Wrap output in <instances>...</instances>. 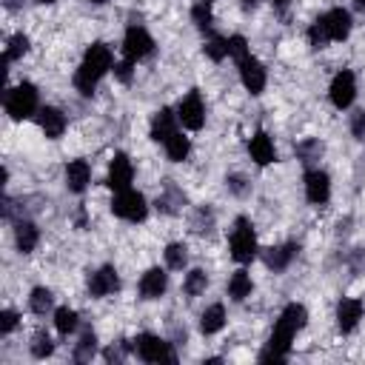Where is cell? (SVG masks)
<instances>
[{
  "mask_svg": "<svg viewBox=\"0 0 365 365\" xmlns=\"http://www.w3.org/2000/svg\"><path fill=\"white\" fill-rule=\"evenodd\" d=\"M37 123H40V131L48 137V140H57L63 131H66V114L54 106H43L37 111Z\"/></svg>",
  "mask_w": 365,
  "mask_h": 365,
  "instance_id": "cell-16",
  "label": "cell"
},
{
  "mask_svg": "<svg viewBox=\"0 0 365 365\" xmlns=\"http://www.w3.org/2000/svg\"><path fill=\"white\" fill-rule=\"evenodd\" d=\"M240 80H242V86L251 91V94H262V88H265V66L257 60V57H242L240 63Z\"/></svg>",
  "mask_w": 365,
  "mask_h": 365,
  "instance_id": "cell-11",
  "label": "cell"
},
{
  "mask_svg": "<svg viewBox=\"0 0 365 365\" xmlns=\"http://www.w3.org/2000/svg\"><path fill=\"white\" fill-rule=\"evenodd\" d=\"M111 211H114V217H120V220L140 222V220H145L148 205H145V197H143L140 191L125 188V191H117V197L111 200Z\"/></svg>",
  "mask_w": 365,
  "mask_h": 365,
  "instance_id": "cell-5",
  "label": "cell"
},
{
  "mask_svg": "<svg viewBox=\"0 0 365 365\" xmlns=\"http://www.w3.org/2000/svg\"><path fill=\"white\" fill-rule=\"evenodd\" d=\"M88 182H91V165L86 160H71L66 165V185H68V191L80 194V191H86Z\"/></svg>",
  "mask_w": 365,
  "mask_h": 365,
  "instance_id": "cell-19",
  "label": "cell"
},
{
  "mask_svg": "<svg viewBox=\"0 0 365 365\" xmlns=\"http://www.w3.org/2000/svg\"><path fill=\"white\" fill-rule=\"evenodd\" d=\"M297 251H299L297 242H285V245L268 248V251L262 254V259H265V265H268L271 271H285V268L291 265V259L297 257Z\"/></svg>",
  "mask_w": 365,
  "mask_h": 365,
  "instance_id": "cell-21",
  "label": "cell"
},
{
  "mask_svg": "<svg viewBox=\"0 0 365 365\" xmlns=\"http://www.w3.org/2000/svg\"><path fill=\"white\" fill-rule=\"evenodd\" d=\"M77 311L74 308H57L54 311V328H57V334H63V336H68V334H74L77 331Z\"/></svg>",
  "mask_w": 365,
  "mask_h": 365,
  "instance_id": "cell-26",
  "label": "cell"
},
{
  "mask_svg": "<svg viewBox=\"0 0 365 365\" xmlns=\"http://www.w3.org/2000/svg\"><path fill=\"white\" fill-rule=\"evenodd\" d=\"M251 291H254L251 277H248L245 271H234V274H231V279H228V297L240 302V299L251 297Z\"/></svg>",
  "mask_w": 365,
  "mask_h": 365,
  "instance_id": "cell-25",
  "label": "cell"
},
{
  "mask_svg": "<svg viewBox=\"0 0 365 365\" xmlns=\"http://www.w3.org/2000/svg\"><path fill=\"white\" fill-rule=\"evenodd\" d=\"M305 319H308V311L302 305H297V302L285 305L282 314H279V319H277V325H274V331H271V336H268V348L259 354V359L262 362H271V359L274 362H282L288 356L291 339L297 336V331L305 328Z\"/></svg>",
  "mask_w": 365,
  "mask_h": 365,
  "instance_id": "cell-1",
  "label": "cell"
},
{
  "mask_svg": "<svg viewBox=\"0 0 365 365\" xmlns=\"http://www.w3.org/2000/svg\"><path fill=\"white\" fill-rule=\"evenodd\" d=\"M291 0H271V6H277V9H285Z\"/></svg>",
  "mask_w": 365,
  "mask_h": 365,
  "instance_id": "cell-44",
  "label": "cell"
},
{
  "mask_svg": "<svg viewBox=\"0 0 365 365\" xmlns=\"http://www.w3.org/2000/svg\"><path fill=\"white\" fill-rule=\"evenodd\" d=\"M305 197H308L314 205L328 202V197H331V177H328L322 168H311V171L305 174Z\"/></svg>",
  "mask_w": 365,
  "mask_h": 365,
  "instance_id": "cell-12",
  "label": "cell"
},
{
  "mask_svg": "<svg viewBox=\"0 0 365 365\" xmlns=\"http://www.w3.org/2000/svg\"><path fill=\"white\" fill-rule=\"evenodd\" d=\"M248 154L257 165H268L277 160V148H274V140L265 134V131H257L251 140H248Z\"/></svg>",
  "mask_w": 365,
  "mask_h": 365,
  "instance_id": "cell-17",
  "label": "cell"
},
{
  "mask_svg": "<svg viewBox=\"0 0 365 365\" xmlns=\"http://www.w3.org/2000/svg\"><path fill=\"white\" fill-rule=\"evenodd\" d=\"M205 285H208V277H205V271H202V268L188 271V274H185V279H182V291H185L188 297H200V294L205 291Z\"/></svg>",
  "mask_w": 365,
  "mask_h": 365,
  "instance_id": "cell-28",
  "label": "cell"
},
{
  "mask_svg": "<svg viewBox=\"0 0 365 365\" xmlns=\"http://www.w3.org/2000/svg\"><path fill=\"white\" fill-rule=\"evenodd\" d=\"M37 240H40V231H37V225H34V222H20V225L14 228V242H17V251H23V254L34 251Z\"/></svg>",
  "mask_w": 365,
  "mask_h": 365,
  "instance_id": "cell-23",
  "label": "cell"
},
{
  "mask_svg": "<svg viewBox=\"0 0 365 365\" xmlns=\"http://www.w3.org/2000/svg\"><path fill=\"white\" fill-rule=\"evenodd\" d=\"M125 351H128V345H123V348H108V351H106V359H108V362H120V359L125 356Z\"/></svg>",
  "mask_w": 365,
  "mask_h": 365,
  "instance_id": "cell-43",
  "label": "cell"
},
{
  "mask_svg": "<svg viewBox=\"0 0 365 365\" xmlns=\"http://www.w3.org/2000/svg\"><path fill=\"white\" fill-rule=\"evenodd\" d=\"M259 0H242V9H254Z\"/></svg>",
  "mask_w": 365,
  "mask_h": 365,
  "instance_id": "cell-45",
  "label": "cell"
},
{
  "mask_svg": "<svg viewBox=\"0 0 365 365\" xmlns=\"http://www.w3.org/2000/svg\"><path fill=\"white\" fill-rule=\"evenodd\" d=\"M191 20H194L202 31H208V29H211V20H214V14H211V0H200V3H194V9H191Z\"/></svg>",
  "mask_w": 365,
  "mask_h": 365,
  "instance_id": "cell-32",
  "label": "cell"
},
{
  "mask_svg": "<svg viewBox=\"0 0 365 365\" xmlns=\"http://www.w3.org/2000/svg\"><path fill=\"white\" fill-rule=\"evenodd\" d=\"M165 154H168L171 163H182V160L191 154V140H188L185 134L174 131V134L165 140Z\"/></svg>",
  "mask_w": 365,
  "mask_h": 365,
  "instance_id": "cell-22",
  "label": "cell"
},
{
  "mask_svg": "<svg viewBox=\"0 0 365 365\" xmlns=\"http://www.w3.org/2000/svg\"><path fill=\"white\" fill-rule=\"evenodd\" d=\"M225 182H228V188H231L234 194H240V197L248 191V185H245V180H242L240 174H231V177H225Z\"/></svg>",
  "mask_w": 365,
  "mask_h": 365,
  "instance_id": "cell-42",
  "label": "cell"
},
{
  "mask_svg": "<svg viewBox=\"0 0 365 365\" xmlns=\"http://www.w3.org/2000/svg\"><path fill=\"white\" fill-rule=\"evenodd\" d=\"M163 257H165V265H168L171 271H180V268H185V262H188V248H185L182 242H168L165 251H163Z\"/></svg>",
  "mask_w": 365,
  "mask_h": 365,
  "instance_id": "cell-27",
  "label": "cell"
},
{
  "mask_svg": "<svg viewBox=\"0 0 365 365\" xmlns=\"http://www.w3.org/2000/svg\"><path fill=\"white\" fill-rule=\"evenodd\" d=\"M328 97H331V103H334L339 111L348 108V106L354 103V97H356V77H354V71H348V68L336 71L334 80H331Z\"/></svg>",
  "mask_w": 365,
  "mask_h": 365,
  "instance_id": "cell-9",
  "label": "cell"
},
{
  "mask_svg": "<svg viewBox=\"0 0 365 365\" xmlns=\"http://www.w3.org/2000/svg\"><path fill=\"white\" fill-rule=\"evenodd\" d=\"M117 288H120V277H117V271L111 265H103L88 277V294L91 297H108Z\"/></svg>",
  "mask_w": 365,
  "mask_h": 365,
  "instance_id": "cell-14",
  "label": "cell"
},
{
  "mask_svg": "<svg viewBox=\"0 0 365 365\" xmlns=\"http://www.w3.org/2000/svg\"><path fill=\"white\" fill-rule=\"evenodd\" d=\"M111 63H114L111 48H108L106 43H91V46L86 48V54H83L80 68L74 71V88H77L83 97H91L94 88H97V83H100V77L111 68Z\"/></svg>",
  "mask_w": 365,
  "mask_h": 365,
  "instance_id": "cell-2",
  "label": "cell"
},
{
  "mask_svg": "<svg viewBox=\"0 0 365 365\" xmlns=\"http://www.w3.org/2000/svg\"><path fill=\"white\" fill-rule=\"evenodd\" d=\"M26 51H29V37H26V34H14V37L9 40V46H6V54H3L6 66L14 63V60H20Z\"/></svg>",
  "mask_w": 365,
  "mask_h": 365,
  "instance_id": "cell-31",
  "label": "cell"
},
{
  "mask_svg": "<svg viewBox=\"0 0 365 365\" xmlns=\"http://www.w3.org/2000/svg\"><path fill=\"white\" fill-rule=\"evenodd\" d=\"M354 6H356L359 11H365V0H354Z\"/></svg>",
  "mask_w": 365,
  "mask_h": 365,
  "instance_id": "cell-46",
  "label": "cell"
},
{
  "mask_svg": "<svg viewBox=\"0 0 365 365\" xmlns=\"http://www.w3.org/2000/svg\"><path fill=\"white\" fill-rule=\"evenodd\" d=\"M3 106H6V114L11 120H26L37 111V88L31 83H20V86L9 88Z\"/></svg>",
  "mask_w": 365,
  "mask_h": 365,
  "instance_id": "cell-3",
  "label": "cell"
},
{
  "mask_svg": "<svg viewBox=\"0 0 365 365\" xmlns=\"http://www.w3.org/2000/svg\"><path fill=\"white\" fill-rule=\"evenodd\" d=\"M88 3H106V0H88Z\"/></svg>",
  "mask_w": 365,
  "mask_h": 365,
  "instance_id": "cell-48",
  "label": "cell"
},
{
  "mask_svg": "<svg viewBox=\"0 0 365 365\" xmlns=\"http://www.w3.org/2000/svg\"><path fill=\"white\" fill-rule=\"evenodd\" d=\"M114 74H117V80H120V83H131V74H134V63H131V60H123V63H117V66H114Z\"/></svg>",
  "mask_w": 365,
  "mask_h": 365,
  "instance_id": "cell-39",
  "label": "cell"
},
{
  "mask_svg": "<svg viewBox=\"0 0 365 365\" xmlns=\"http://www.w3.org/2000/svg\"><path fill=\"white\" fill-rule=\"evenodd\" d=\"M131 348L137 351V356H140L143 362H163V359H165V362H174V359H177L174 351H171V345H168L165 339L154 336V334H140Z\"/></svg>",
  "mask_w": 365,
  "mask_h": 365,
  "instance_id": "cell-6",
  "label": "cell"
},
{
  "mask_svg": "<svg viewBox=\"0 0 365 365\" xmlns=\"http://www.w3.org/2000/svg\"><path fill=\"white\" fill-rule=\"evenodd\" d=\"M225 325V308L222 305H208L200 314V331L202 334H217Z\"/></svg>",
  "mask_w": 365,
  "mask_h": 365,
  "instance_id": "cell-24",
  "label": "cell"
},
{
  "mask_svg": "<svg viewBox=\"0 0 365 365\" xmlns=\"http://www.w3.org/2000/svg\"><path fill=\"white\" fill-rule=\"evenodd\" d=\"M51 305H54V297H51V291L48 288H34L31 291V297H29V308L34 311V314H46V311H51Z\"/></svg>",
  "mask_w": 365,
  "mask_h": 365,
  "instance_id": "cell-29",
  "label": "cell"
},
{
  "mask_svg": "<svg viewBox=\"0 0 365 365\" xmlns=\"http://www.w3.org/2000/svg\"><path fill=\"white\" fill-rule=\"evenodd\" d=\"M308 43H311L314 48H322L325 43H331V37H328V31H325V26H322L319 17H317V20L311 23V29H308Z\"/></svg>",
  "mask_w": 365,
  "mask_h": 365,
  "instance_id": "cell-36",
  "label": "cell"
},
{
  "mask_svg": "<svg viewBox=\"0 0 365 365\" xmlns=\"http://www.w3.org/2000/svg\"><path fill=\"white\" fill-rule=\"evenodd\" d=\"M131 180H134V165H131V160H128L125 154H114L111 163H108V177H106L108 188L125 191V188H131Z\"/></svg>",
  "mask_w": 365,
  "mask_h": 365,
  "instance_id": "cell-10",
  "label": "cell"
},
{
  "mask_svg": "<svg viewBox=\"0 0 365 365\" xmlns=\"http://www.w3.org/2000/svg\"><path fill=\"white\" fill-rule=\"evenodd\" d=\"M94 351H97V336H94V331H83L80 342L74 345V359L86 362V359H91V356H94Z\"/></svg>",
  "mask_w": 365,
  "mask_h": 365,
  "instance_id": "cell-30",
  "label": "cell"
},
{
  "mask_svg": "<svg viewBox=\"0 0 365 365\" xmlns=\"http://www.w3.org/2000/svg\"><path fill=\"white\" fill-rule=\"evenodd\" d=\"M40 6H51V3H57V0H37Z\"/></svg>",
  "mask_w": 365,
  "mask_h": 365,
  "instance_id": "cell-47",
  "label": "cell"
},
{
  "mask_svg": "<svg viewBox=\"0 0 365 365\" xmlns=\"http://www.w3.org/2000/svg\"><path fill=\"white\" fill-rule=\"evenodd\" d=\"M211 222H214V214L205 211V208H200L197 211V220H194V231L197 234H205V231H211Z\"/></svg>",
  "mask_w": 365,
  "mask_h": 365,
  "instance_id": "cell-38",
  "label": "cell"
},
{
  "mask_svg": "<svg viewBox=\"0 0 365 365\" xmlns=\"http://www.w3.org/2000/svg\"><path fill=\"white\" fill-rule=\"evenodd\" d=\"M31 354H34L37 359L51 356V354H54V342H51V336H48V334H43V331H37V334H34V339H31Z\"/></svg>",
  "mask_w": 365,
  "mask_h": 365,
  "instance_id": "cell-35",
  "label": "cell"
},
{
  "mask_svg": "<svg viewBox=\"0 0 365 365\" xmlns=\"http://www.w3.org/2000/svg\"><path fill=\"white\" fill-rule=\"evenodd\" d=\"M165 288H168V274H165L163 268H148V271L140 277V294H143L145 299L163 297Z\"/></svg>",
  "mask_w": 365,
  "mask_h": 365,
  "instance_id": "cell-18",
  "label": "cell"
},
{
  "mask_svg": "<svg viewBox=\"0 0 365 365\" xmlns=\"http://www.w3.org/2000/svg\"><path fill=\"white\" fill-rule=\"evenodd\" d=\"M228 57H234L237 63H240L242 57H248V43H245L242 34H231V37H228Z\"/></svg>",
  "mask_w": 365,
  "mask_h": 365,
  "instance_id": "cell-37",
  "label": "cell"
},
{
  "mask_svg": "<svg viewBox=\"0 0 365 365\" xmlns=\"http://www.w3.org/2000/svg\"><path fill=\"white\" fill-rule=\"evenodd\" d=\"M151 51H154V37L143 26H128V31L123 37V54H125V60L137 63V60H145Z\"/></svg>",
  "mask_w": 365,
  "mask_h": 365,
  "instance_id": "cell-7",
  "label": "cell"
},
{
  "mask_svg": "<svg viewBox=\"0 0 365 365\" xmlns=\"http://www.w3.org/2000/svg\"><path fill=\"white\" fill-rule=\"evenodd\" d=\"M202 51L211 57V60H222V57H228V37H217V34H211L208 37V43L202 46Z\"/></svg>",
  "mask_w": 365,
  "mask_h": 365,
  "instance_id": "cell-33",
  "label": "cell"
},
{
  "mask_svg": "<svg viewBox=\"0 0 365 365\" xmlns=\"http://www.w3.org/2000/svg\"><path fill=\"white\" fill-rule=\"evenodd\" d=\"M297 157H299L302 163L319 160V157H322V143H319V140H302V143L297 145Z\"/></svg>",
  "mask_w": 365,
  "mask_h": 365,
  "instance_id": "cell-34",
  "label": "cell"
},
{
  "mask_svg": "<svg viewBox=\"0 0 365 365\" xmlns=\"http://www.w3.org/2000/svg\"><path fill=\"white\" fill-rule=\"evenodd\" d=\"M14 328H17V314H14L11 308H6V311L0 314V331H3V334H11Z\"/></svg>",
  "mask_w": 365,
  "mask_h": 365,
  "instance_id": "cell-40",
  "label": "cell"
},
{
  "mask_svg": "<svg viewBox=\"0 0 365 365\" xmlns=\"http://www.w3.org/2000/svg\"><path fill=\"white\" fill-rule=\"evenodd\" d=\"M177 120L188 128V131H200L205 125V103L200 97V91H188L180 106H177Z\"/></svg>",
  "mask_w": 365,
  "mask_h": 365,
  "instance_id": "cell-8",
  "label": "cell"
},
{
  "mask_svg": "<svg viewBox=\"0 0 365 365\" xmlns=\"http://www.w3.org/2000/svg\"><path fill=\"white\" fill-rule=\"evenodd\" d=\"M257 234H254V225L251 220L245 217H237L234 228H231V257L237 262H251L257 257Z\"/></svg>",
  "mask_w": 365,
  "mask_h": 365,
  "instance_id": "cell-4",
  "label": "cell"
},
{
  "mask_svg": "<svg viewBox=\"0 0 365 365\" xmlns=\"http://www.w3.org/2000/svg\"><path fill=\"white\" fill-rule=\"evenodd\" d=\"M174 131H177V114H174L171 108H160V111L151 117V140L165 143Z\"/></svg>",
  "mask_w": 365,
  "mask_h": 365,
  "instance_id": "cell-20",
  "label": "cell"
},
{
  "mask_svg": "<svg viewBox=\"0 0 365 365\" xmlns=\"http://www.w3.org/2000/svg\"><path fill=\"white\" fill-rule=\"evenodd\" d=\"M351 131H354V137L365 140V108L354 114V120H351Z\"/></svg>",
  "mask_w": 365,
  "mask_h": 365,
  "instance_id": "cell-41",
  "label": "cell"
},
{
  "mask_svg": "<svg viewBox=\"0 0 365 365\" xmlns=\"http://www.w3.org/2000/svg\"><path fill=\"white\" fill-rule=\"evenodd\" d=\"M362 319V302L354 297H342L336 305V325L342 334H351Z\"/></svg>",
  "mask_w": 365,
  "mask_h": 365,
  "instance_id": "cell-15",
  "label": "cell"
},
{
  "mask_svg": "<svg viewBox=\"0 0 365 365\" xmlns=\"http://www.w3.org/2000/svg\"><path fill=\"white\" fill-rule=\"evenodd\" d=\"M319 20H322V26H325V31H328L331 40H345L351 34V11L342 9V6L325 11Z\"/></svg>",
  "mask_w": 365,
  "mask_h": 365,
  "instance_id": "cell-13",
  "label": "cell"
}]
</instances>
